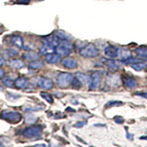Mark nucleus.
<instances>
[{
	"mask_svg": "<svg viewBox=\"0 0 147 147\" xmlns=\"http://www.w3.org/2000/svg\"><path fill=\"white\" fill-rule=\"evenodd\" d=\"M130 66L132 67V69H135L137 71H140L143 70L147 66L146 63H144L142 62H138V63H132L130 65Z\"/></svg>",
	"mask_w": 147,
	"mask_h": 147,
	"instance_id": "obj_22",
	"label": "nucleus"
},
{
	"mask_svg": "<svg viewBox=\"0 0 147 147\" xmlns=\"http://www.w3.org/2000/svg\"><path fill=\"white\" fill-rule=\"evenodd\" d=\"M123 103L119 101H110L108 103L106 104V107H116V106H120L122 105Z\"/></svg>",
	"mask_w": 147,
	"mask_h": 147,
	"instance_id": "obj_27",
	"label": "nucleus"
},
{
	"mask_svg": "<svg viewBox=\"0 0 147 147\" xmlns=\"http://www.w3.org/2000/svg\"><path fill=\"white\" fill-rule=\"evenodd\" d=\"M9 54L13 55V56H16V55H18V52L16 49H9Z\"/></svg>",
	"mask_w": 147,
	"mask_h": 147,
	"instance_id": "obj_31",
	"label": "nucleus"
},
{
	"mask_svg": "<svg viewBox=\"0 0 147 147\" xmlns=\"http://www.w3.org/2000/svg\"><path fill=\"white\" fill-rule=\"evenodd\" d=\"M37 121V118L32 115H27V117L25 118V121L27 124H34Z\"/></svg>",
	"mask_w": 147,
	"mask_h": 147,
	"instance_id": "obj_28",
	"label": "nucleus"
},
{
	"mask_svg": "<svg viewBox=\"0 0 147 147\" xmlns=\"http://www.w3.org/2000/svg\"><path fill=\"white\" fill-rule=\"evenodd\" d=\"M119 49L112 45H109L105 49V55L109 58H115L118 57Z\"/></svg>",
	"mask_w": 147,
	"mask_h": 147,
	"instance_id": "obj_9",
	"label": "nucleus"
},
{
	"mask_svg": "<svg viewBox=\"0 0 147 147\" xmlns=\"http://www.w3.org/2000/svg\"><path fill=\"white\" fill-rule=\"evenodd\" d=\"M74 80V77L70 73H63L59 74L57 77V83L59 87L60 88H66L72 83Z\"/></svg>",
	"mask_w": 147,
	"mask_h": 147,
	"instance_id": "obj_2",
	"label": "nucleus"
},
{
	"mask_svg": "<svg viewBox=\"0 0 147 147\" xmlns=\"http://www.w3.org/2000/svg\"><path fill=\"white\" fill-rule=\"evenodd\" d=\"M42 129L39 127H30L25 129L23 132V136L27 138H35L41 136Z\"/></svg>",
	"mask_w": 147,
	"mask_h": 147,
	"instance_id": "obj_4",
	"label": "nucleus"
},
{
	"mask_svg": "<svg viewBox=\"0 0 147 147\" xmlns=\"http://www.w3.org/2000/svg\"><path fill=\"white\" fill-rule=\"evenodd\" d=\"M114 121H115V123L121 124H123V122H124V119H123L121 116H115V117L114 118Z\"/></svg>",
	"mask_w": 147,
	"mask_h": 147,
	"instance_id": "obj_30",
	"label": "nucleus"
},
{
	"mask_svg": "<svg viewBox=\"0 0 147 147\" xmlns=\"http://www.w3.org/2000/svg\"><path fill=\"white\" fill-rule=\"evenodd\" d=\"M136 95L140 96H142L144 98L147 99V93L146 92H138V93H136Z\"/></svg>",
	"mask_w": 147,
	"mask_h": 147,
	"instance_id": "obj_33",
	"label": "nucleus"
},
{
	"mask_svg": "<svg viewBox=\"0 0 147 147\" xmlns=\"http://www.w3.org/2000/svg\"><path fill=\"white\" fill-rule=\"evenodd\" d=\"M55 52L61 57H67L70 55L71 49L60 44V45L55 47Z\"/></svg>",
	"mask_w": 147,
	"mask_h": 147,
	"instance_id": "obj_10",
	"label": "nucleus"
},
{
	"mask_svg": "<svg viewBox=\"0 0 147 147\" xmlns=\"http://www.w3.org/2000/svg\"><path fill=\"white\" fill-rule=\"evenodd\" d=\"M38 86L43 89H46V90H50L53 87V82L50 79L46 78V77H41L38 80L37 82Z\"/></svg>",
	"mask_w": 147,
	"mask_h": 147,
	"instance_id": "obj_7",
	"label": "nucleus"
},
{
	"mask_svg": "<svg viewBox=\"0 0 147 147\" xmlns=\"http://www.w3.org/2000/svg\"><path fill=\"white\" fill-rule=\"evenodd\" d=\"M86 122L85 121H79L77 122V124H74V127H82L84 125H85Z\"/></svg>",
	"mask_w": 147,
	"mask_h": 147,
	"instance_id": "obj_32",
	"label": "nucleus"
},
{
	"mask_svg": "<svg viewBox=\"0 0 147 147\" xmlns=\"http://www.w3.org/2000/svg\"><path fill=\"white\" fill-rule=\"evenodd\" d=\"M60 42H61V40L59 38H57L55 35H52V36L46 37L43 39V43L44 44H49V45H51L54 47H56L60 45Z\"/></svg>",
	"mask_w": 147,
	"mask_h": 147,
	"instance_id": "obj_8",
	"label": "nucleus"
},
{
	"mask_svg": "<svg viewBox=\"0 0 147 147\" xmlns=\"http://www.w3.org/2000/svg\"><path fill=\"white\" fill-rule=\"evenodd\" d=\"M71 85H73L74 88H75L76 89H79L81 87V85H82V83L80 80H79L78 79H74V78L73 81H72V83Z\"/></svg>",
	"mask_w": 147,
	"mask_h": 147,
	"instance_id": "obj_29",
	"label": "nucleus"
},
{
	"mask_svg": "<svg viewBox=\"0 0 147 147\" xmlns=\"http://www.w3.org/2000/svg\"><path fill=\"white\" fill-rule=\"evenodd\" d=\"M23 57L24 59L27 60H30V61H34V60H38L40 58V56L37 53L34 52H27V53L24 54Z\"/></svg>",
	"mask_w": 147,
	"mask_h": 147,
	"instance_id": "obj_18",
	"label": "nucleus"
},
{
	"mask_svg": "<svg viewBox=\"0 0 147 147\" xmlns=\"http://www.w3.org/2000/svg\"><path fill=\"white\" fill-rule=\"evenodd\" d=\"M136 53L141 57L147 58V48L146 47H139L136 49Z\"/></svg>",
	"mask_w": 147,
	"mask_h": 147,
	"instance_id": "obj_24",
	"label": "nucleus"
},
{
	"mask_svg": "<svg viewBox=\"0 0 147 147\" xmlns=\"http://www.w3.org/2000/svg\"><path fill=\"white\" fill-rule=\"evenodd\" d=\"M61 59V56L58 55V54H55L53 53H51V54H49V55H46V57H45V60L47 63H52V64H55V63H58L59 61Z\"/></svg>",
	"mask_w": 147,
	"mask_h": 147,
	"instance_id": "obj_11",
	"label": "nucleus"
},
{
	"mask_svg": "<svg viewBox=\"0 0 147 147\" xmlns=\"http://www.w3.org/2000/svg\"><path fill=\"white\" fill-rule=\"evenodd\" d=\"M28 80L24 77H18L14 82V85L18 88H25L28 85Z\"/></svg>",
	"mask_w": 147,
	"mask_h": 147,
	"instance_id": "obj_16",
	"label": "nucleus"
},
{
	"mask_svg": "<svg viewBox=\"0 0 147 147\" xmlns=\"http://www.w3.org/2000/svg\"><path fill=\"white\" fill-rule=\"evenodd\" d=\"M4 75H5V71H4L3 69H0V78L3 77Z\"/></svg>",
	"mask_w": 147,
	"mask_h": 147,
	"instance_id": "obj_36",
	"label": "nucleus"
},
{
	"mask_svg": "<svg viewBox=\"0 0 147 147\" xmlns=\"http://www.w3.org/2000/svg\"><path fill=\"white\" fill-rule=\"evenodd\" d=\"M55 47L47 44H44L40 47V48L39 49V52L43 55H47L49 54L53 53V52H55Z\"/></svg>",
	"mask_w": 147,
	"mask_h": 147,
	"instance_id": "obj_14",
	"label": "nucleus"
},
{
	"mask_svg": "<svg viewBox=\"0 0 147 147\" xmlns=\"http://www.w3.org/2000/svg\"><path fill=\"white\" fill-rule=\"evenodd\" d=\"M55 35L59 38L60 40H71L72 38L70 35H69L68 34L65 33L63 31H61V30H57L56 32H55Z\"/></svg>",
	"mask_w": 147,
	"mask_h": 147,
	"instance_id": "obj_21",
	"label": "nucleus"
},
{
	"mask_svg": "<svg viewBox=\"0 0 147 147\" xmlns=\"http://www.w3.org/2000/svg\"><path fill=\"white\" fill-rule=\"evenodd\" d=\"M80 55L82 57H86V58L95 57L99 55V51L94 44H89L81 49L80 50Z\"/></svg>",
	"mask_w": 147,
	"mask_h": 147,
	"instance_id": "obj_1",
	"label": "nucleus"
},
{
	"mask_svg": "<svg viewBox=\"0 0 147 147\" xmlns=\"http://www.w3.org/2000/svg\"><path fill=\"white\" fill-rule=\"evenodd\" d=\"M0 146H4V144H2V141H0Z\"/></svg>",
	"mask_w": 147,
	"mask_h": 147,
	"instance_id": "obj_38",
	"label": "nucleus"
},
{
	"mask_svg": "<svg viewBox=\"0 0 147 147\" xmlns=\"http://www.w3.org/2000/svg\"><path fill=\"white\" fill-rule=\"evenodd\" d=\"M44 63L39 60H34L30 63V68L32 69H40L44 67Z\"/></svg>",
	"mask_w": 147,
	"mask_h": 147,
	"instance_id": "obj_23",
	"label": "nucleus"
},
{
	"mask_svg": "<svg viewBox=\"0 0 147 147\" xmlns=\"http://www.w3.org/2000/svg\"><path fill=\"white\" fill-rule=\"evenodd\" d=\"M1 117L12 124H16L22 120V115L15 111H4Z\"/></svg>",
	"mask_w": 147,
	"mask_h": 147,
	"instance_id": "obj_3",
	"label": "nucleus"
},
{
	"mask_svg": "<svg viewBox=\"0 0 147 147\" xmlns=\"http://www.w3.org/2000/svg\"><path fill=\"white\" fill-rule=\"evenodd\" d=\"M106 65H107V69L112 72L116 71L119 69V65L118 62L113 60H107L106 61Z\"/></svg>",
	"mask_w": 147,
	"mask_h": 147,
	"instance_id": "obj_17",
	"label": "nucleus"
},
{
	"mask_svg": "<svg viewBox=\"0 0 147 147\" xmlns=\"http://www.w3.org/2000/svg\"><path fill=\"white\" fill-rule=\"evenodd\" d=\"M3 84L6 86V87H8V88H12L13 86V81L12 80L10 77H7L6 78H5L3 80Z\"/></svg>",
	"mask_w": 147,
	"mask_h": 147,
	"instance_id": "obj_26",
	"label": "nucleus"
},
{
	"mask_svg": "<svg viewBox=\"0 0 147 147\" xmlns=\"http://www.w3.org/2000/svg\"><path fill=\"white\" fill-rule=\"evenodd\" d=\"M40 96H41V97L43 98V99H45L47 102H48L49 103H53L54 102V99L53 98H52V96L50 95L49 94H48V93H46V92H41L40 93Z\"/></svg>",
	"mask_w": 147,
	"mask_h": 147,
	"instance_id": "obj_25",
	"label": "nucleus"
},
{
	"mask_svg": "<svg viewBox=\"0 0 147 147\" xmlns=\"http://www.w3.org/2000/svg\"><path fill=\"white\" fill-rule=\"evenodd\" d=\"M5 65V60L2 56H0V66Z\"/></svg>",
	"mask_w": 147,
	"mask_h": 147,
	"instance_id": "obj_35",
	"label": "nucleus"
},
{
	"mask_svg": "<svg viewBox=\"0 0 147 147\" xmlns=\"http://www.w3.org/2000/svg\"><path fill=\"white\" fill-rule=\"evenodd\" d=\"M31 0H19L20 4H28Z\"/></svg>",
	"mask_w": 147,
	"mask_h": 147,
	"instance_id": "obj_34",
	"label": "nucleus"
},
{
	"mask_svg": "<svg viewBox=\"0 0 147 147\" xmlns=\"http://www.w3.org/2000/svg\"><path fill=\"white\" fill-rule=\"evenodd\" d=\"M36 146H45L46 145H44V144H37V145H35Z\"/></svg>",
	"mask_w": 147,
	"mask_h": 147,
	"instance_id": "obj_37",
	"label": "nucleus"
},
{
	"mask_svg": "<svg viewBox=\"0 0 147 147\" xmlns=\"http://www.w3.org/2000/svg\"><path fill=\"white\" fill-rule=\"evenodd\" d=\"M118 57L121 61H126L127 60L132 57V52L129 49L125 47H121L118 51Z\"/></svg>",
	"mask_w": 147,
	"mask_h": 147,
	"instance_id": "obj_6",
	"label": "nucleus"
},
{
	"mask_svg": "<svg viewBox=\"0 0 147 147\" xmlns=\"http://www.w3.org/2000/svg\"><path fill=\"white\" fill-rule=\"evenodd\" d=\"M62 64L63 65L64 67L67 68V69H76L78 65L77 63L76 62L75 60H74L73 58H65L62 60Z\"/></svg>",
	"mask_w": 147,
	"mask_h": 147,
	"instance_id": "obj_12",
	"label": "nucleus"
},
{
	"mask_svg": "<svg viewBox=\"0 0 147 147\" xmlns=\"http://www.w3.org/2000/svg\"><path fill=\"white\" fill-rule=\"evenodd\" d=\"M9 64L11 68L15 69H21L24 66V63L21 60H12Z\"/></svg>",
	"mask_w": 147,
	"mask_h": 147,
	"instance_id": "obj_20",
	"label": "nucleus"
},
{
	"mask_svg": "<svg viewBox=\"0 0 147 147\" xmlns=\"http://www.w3.org/2000/svg\"><path fill=\"white\" fill-rule=\"evenodd\" d=\"M101 82V74L99 72H94L91 76V81H90L89 88L90 90H96L99 87Z\"/></svg>",
	"mask_w": 147,
	"mask_h": 147,
	"instance_id": "obj_5",
	"label": "nucleus"
},
{
	"mask_svg": "<svg viewBox=\"0 0 147 147\" xmlns=\"http://www.w3.org/2000/svg\"><path fill=\"white\" fill-rule=\"evenodd\" d=\"M12 44L19 49H24V40L19 35H13L10 39Z\"/></svg>",
	"mask_w": 147,
	"mask_h": 147,
	"instance_id": "obj_15",
	"label": "nucleus"
},
{
	"mask_svg": "<svg viewBox=\"0 0 147 147\" xmlns=\"http://www.w3.org/2000/svg\"><path fill=\"white\" fill-rule=\"evenodd\" d=\"M124 85L129 88H134L138 85V82L132 77H128L124 80Z\"/></svg>",
	"mask_w": 147,
	"mask_h": 147,
	"instance_id": "obj_19",
	"label": "nucleus"
},
{
	"mask_svg": "<svg viewBox=\"0 0 147 147\" xmlns=\"http://www.w3.org/2000/svg\"><path fill=\"white\" fill-rule=\"evenodd\" d=\"M76 77L80 81L81 83L84 84V85H88L91 81V77L88 76L86 74L82 73V72H77Z\"/></svg>",
	"mask_w": 147,
	"mask_h": 147,
	"instance_id": "obj_13",
	"label": "nucleus"
}]
</instances>
